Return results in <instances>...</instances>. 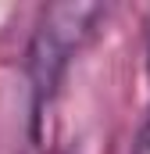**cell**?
I'll return each mask as SVG.
<instances>
[{
	"instance_id": "cell-2",
	"label": "cell",
	"mask_w": 150,
	"mask_h": 154,
	"mask_svg": "<svg viewBox=\"0 0 150 154\" xmlns=\"http://www.w3.org/2000/svg\"><path fill=\"white\" fill-rule=\"evenodd\" d=\"M132 154H150V115L143 118L140 133H136V143H132Z\"/></svg>"
},
{
	"instance_id": "cell-1",
	"label": "cell",
	"mask_w": 150,
	"mask_h": 154,
	"mask_svg": "<svg viewBox=\"0 0 150 154\" xmlns=\"http://www.w3.org/2000/svg\"><path fill=\"white\" fill-rule=\"evenodd\" d=\"M104 22L100 4H50L39 11L25 50V72L32 90V140L43 133V118L50 111L72 57L97 36V25Z\"/></svg>"
}]
</instances>
